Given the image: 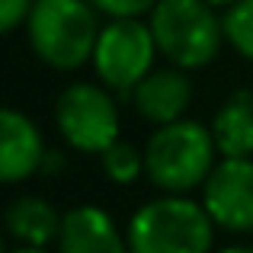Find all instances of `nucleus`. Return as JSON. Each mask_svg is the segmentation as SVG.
<instances>
[{
    "label": "nucleus",
    "mask_w": 253,
    "mask_h": 253,
    "mask_svg": "<svg viewBox=\"0 0 253 253\" xmlns=\"http://www.w3.org/2000/svg\"><path fill=\"white\" fill-rule=\"evenodd\" d=\"M218 148L211 128L196 119L157 125L144 141V176L161 192H186L199 189L218 164Z\"/></svg>",
    "instance_id": "f257e3e1"
},
{
    "label": "nucleus",
    "mask_w": 253,
    "mask_h": 253,
    "mask_svg": "<svg viewBox=\"0 0 253 253\" xmlns=\"http://www.w3.org/2000/svg\"><path fill=\"white\" fill-rule=\"evenodd\" d=\"M125 237L131 253H211L215 221L202 199L164 192L138 205Z\"/></svg>",
    "instance_id": "f03ea898"
},
{
    "label": "nucleus",
    "mask_w": 253,
    "mask_h": 253,
    "mask_svg": "<svg viewBox=\"0 0 253 253\" xmlns=\"http://www.w3.org/2000/svg\"><path fill=\"white\" fill-rule=\"evenodd\" d=\"M96 6L90 0H36L26 36L29 48L45 68L55 71H77L93 58L99 39Z\"/></svg>",
    "instance_id": "7ed1b4c3"
},
{
    "label": "nucleus",
    "mask_w": 253,
    "mask_h": 253,
    "mask_svg": "<svg viewBox=\"0 0 253 253\" xmlns=\"http://www.w3.org/2000/svg\"><path fill=\"white\" fill-rule=\"evenodd\" d=\"M215 10L209 0H161L148 16L157 51L183 71L209 68L228 42L224 16Z\"/></svg>",
    "instance_id": "20e7f679"
},
{
    "label": "nucleus",
    "mask_w": 253,
    "mask_h": 253,
    "mask_svg": "<svg viewBox=\"0 0 253 253\" xmlns=\"http://www.w3.org/2000/svg\"><path fill=\"white\" fill-rule=\"evenodd\" d=\"M157 55L161 51L148 19H109L99 29L90 64L99 84L128 99L131 90L154 71Z\"/></svg>",
    "instance_id": "39448f33"
},
{
    "label": "nucleus",
    "mask_w": 253,
    "mask_h": 253,
    "mask_svg": "<svg viewBox=\"0 0 253 253\" xmlns=\"http://www.w3.org/2000/svg\"><path fill=\"white\" fill-rule=\"evenodd\" d=\"M55 125L71 151L99 157L119 141V106L112 90L90 81L68 84L55 99Z\"/></svg>",
    "instance_id": "423d86ee"
},
{
    "label": "nucleus",
    "mask_w": 253,
    "mask_h": 253,
    "mask_svg": "<svg viewBox=\"0 0 253 253\" xmlns=\"http://www.w3.org/2000/svg\"><path fill=\"white\" fill-rule=\"evenodd\" d=\"M202 205L215 228L253 234V157H221L202 183Z\"/></svg>",
    "instance_id": "0eeeda50"
},
{
    "label": "nucleus",
    "mask_w": 253,
    "mask_h": 253,
    "mask_svg": "<svg viewBox=\"0 0 253 253\" xmlns=\"http://www.w3.org/2000/svg\"><path fill=\"white\" fill-rule=\"evenodd\" d=\"M45 138L39 125L19 109L0 112V179L6 186H16L42 173L45 164Z\"/></svg>",
    "instance_id": "6e6552de"
},
{
    "label": "nucleus",
    "mask_w": 253,
    "mask_h": 253,
    "mask_svg": "<svg viewBox=\"0 0 253 253\" xmlns=\"http://www.w3.org/2000/svg\"><path fill=\"white\" fill-rule=\"evenodd\" d=\"M135 112L151 125H167L176 119H186V109L192 103V81L183 68H154L141 84L131 90Z\"/></svg>",
    "instance_id": "1a4fd4ad"
},
{
    "label": "nucleus",
    "mask_w": 253,
    "mask_h": 253,
    "mask_svg": "<svg viewBox=\"0 0 253 253\" xmlns=\"http://www.w3.org/2000/svg\"><path fill=\"white\" fill-rule=\"evenodd\" d=\"M58 253H131L128 237L96 205H77L64 211Z\"/></svg>",
    "instance_id": "9d476101"
},
{
    "label": "nucleus",
    "mask_w": 253,
    "mask_h": 253,
    "mask_svg": "<svg viewBox=\"0 0 253 253\" xmlns=\"http://www.w3.org/2000/svg\"><path fill=\"white\" fill-rule=\"evenodd\" d=\"M3 228L23 247H51L64 228V215L42 196H16L3 209Z\"/></svg>",
    "instance_id": "9b49d317"
},
{
    "label": "nucleus",
    "mask_w": 253,
    "mask_h": 253,
    "mask_svg": "<svg viewBox=\"0 0 253 253\" xmlns=\"http://www.w3.org/2000/svg\"><path fill=\"white\" fill-rule=\"evenodd\" d=\"M209 128L221 157H253V90L231 93Z\"/></svg>",
    "instance_id": "f8f14e48"
},
{
    "label": "nucleus",
    "mask_w": 253,
    "mask_h": 253,
    "mask_svg": "<svg viewBox=\"0 0 253 253\" xmlns=\"http://www.w3.org/2000/svg\"><path fill=\"white\" fill-rule=\"evenodd\" d=\"M99 164H103V173L109 183L131 186L138 176H144V148H135L131 141L119 138L116 144H109L99 154Z\"/></svg>",
    "instance_id": "ddd939ff"
},
{
    "label": "nucleus",
    "mask_w": 253,
    "mask_h": 253,
    "mask_svg": "<svg viewBox=\"0 0 253 253\" xmlns=\"http://www.w3.org/2000/svg\"><path fill=\"white\" fill-rule=\"evenodd\" d=\"M224 36L241 58L253 61V0H237L224 13Z\"/></svg>",
    "instance_id": "4468645a"
},
{
    "label": "nucleus",
    "mask_w": 253,
    "mask_h": 253,
    "mask_svg": "<svg viewBox=\"0 0 253 253\" xmlns=\"http://www.w3.org/2000/svg\"><path fill=\"white\" fill-rule=\"evenodd\" d=\"M90 3L109 19H144L161 0H90Z\"/></svg>",
    "instance_id": "2eb2a0df"
},
{
    "label": "nucleus",
    "mask_w": 253,
    "mask_h": 253,
    "mask_svg": "<svg viewBox=\"0 0 253 253\" xmlns=\"http://www.w3.org/2000/svg\"><path fill=\"white\" fill-rule=\"evenodd\" d=\"M32 6H36V0H0V29L10 36L19 26H26Z\"/></svg>",
    "instance_id": "dca6fc26"
},
{
    "label": "nucleus",
    "mask_w": 253,
    "mask_h": 253,
    "mask_svg": "<svg viewBox=\"0 0 253 253\" xmlns=\"http://www.w3.org/2000/svg\"><path fill=\"white\" fill-rule=\"evenodd\" d=\"M10 253H48V247H23V244H19V247L10 250Z\"/></svg>",
    "instance_id": "f3484780"
},
{
    "label": "nucleus",
    "mask_w": 253,
    "mask_h": 253,
    "mask_svg": "<svg viewBox=\"0 0 253 253\" xmlns=\"http://www.w3.org/2000/svg\"><path fill=\"white\" fill-rule=\"evenodd\" d=\"M218 253H253V247H224V250H218Z\"/></svg>",
    "instance_id": "a211bd4d"
},
{
    "label": "nucleus",
    "mask_w": 253,
    "mask_h": 253,
    "mask_svg": "<svg viewBox=\"0 0 253 253\" xmlns=\"http://www.w3.org/2000/svg\"><path fill=\"white\" fill-rule=\"evenodd\" d=\"M209 3H211V6H224V10H228V6H234L237 0H209Z\"/></svg>",
    "instance_id": "6ab92c4d"
}]
</instances>
